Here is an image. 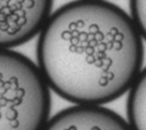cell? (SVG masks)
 <instances>
[{"label": "cell", "instance_id": "4", "mask_svg": "<svg viewBox=\"0 0 146 130\" xmlns=\"http://www.w3.org/2000/svg\"><path fill=\"white\" fill-rule=\"evenodd\" d=\"M43 130H132V128L129 121L102 105L75 104L50 117Z\"/></svg>", "mask_w": 146, "mask_h": 130}, {"label": "cell", "instance_id": "5", "mask_svg": "<svg viewBox=\"0 0 146 130\" xmlns=\"http://www.w3.org/2000/svg\"><path fill=\"white\" fill-rule=\"evenodd\" d=\"M128 121L132 130H146V67H144L128 94Z\"/></svg>", "mask_w": 146, "mask_h": 130}, {"label": "cell", "instance_id": "3", "mask_svg": "<svg viewBox=\"0 0 146 130\" xmlns=\"http://www.w3.org/2000/svg\"><path fill=\"white\" fill-rule=\"evenodd\" d=\"M54 0H0V44L13 49L40 34Z\"/></svg>", "mask_w": 146, "mask_h": 130}, {"label": "cell", "instance_id": "1", "mask_svg": "<svg viewBox=\"0 0 146 130\" xmlns=\"http://www.w3.org/2000/svg\"><path fill=\"white\" fill-rule=\"evenodd\" d=\"M131 15L106 0L59 7L39 34L38 66L50 88L78 105H104L130 90L144 44Z\"/></svg>", "mask_w": 146, "mask_h": 130}, {"label": "cell", "instance_id": "2", "mask_svg": "<svg viewBox=\"0 0 146 130\" xmlns=\"http://www.w3.org/2000/svg\"><path fill=\"white\" fill-rule=\"evenodd\" d=\"M0 75V130H43L50 120L51 88L40 67L1 48Z\"/></svg>", "mask_w": 146, "mask_h": 130}, {"label": "cell", "instance_id": "6", "mask_svg": "<svg viewBox=\"0 0 146 130\" xmlns=\"http://www.w3.org/2000/svg\"><path fill=\"white\" fill-rule=\"evenodd\" d=\"M130 15L146 41V0H130Z\"/></svg>", "mask_w": 146, "mask_h": 130}]
</instances>
